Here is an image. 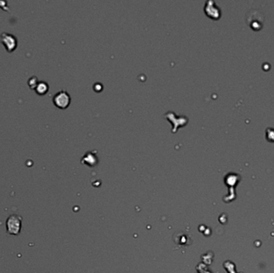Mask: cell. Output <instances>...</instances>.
Wrapping results in <instances>:
<instances>
[{
    "label": "cell",
    "instance_id": "cell-8",
    "mask_svg": "<svg viewBox=\"0 0 274 273\" xmlns=\"http://www.w3.org/2000/svg\"><path fill=\"white\" fill-rule=\"evenodd\" d=\"M39 83V81L37 79V78L36 77H31L28 81V85H29V87L31 88V89H35L37 86V84Z\"/></svg>",
    "mask_w": 274,
    "mask_h": 273
},
{
    "label": "cell",
    "instance_id": "cell-1",
    "mask_svg": "<svg viewBox=\"0 0 274 273\" xmlns=\"http://www.w3.org/2000/svg\"><path fill=\"white\" fill-rule=\"evenodd\" d=\"M53 103L58 108L65 109L71 103L70 95L66 91L61 90L55 94L53 97Z\"/></svg>",
    "mask_w": 274,
    "mask_h": 273
},
{
    "label": "cell",
    "instance_id": "cell-6",
    "mask_svg": "<svg viewBox=\"0 0 274 273\" xmlns=\"http://www.w3.org/2000/svg\"><path fill=\"white\" fill-rule=\"evenodd\" d=\"M97 156L96 155L94 154L92 151H89L87 152L86 154L84 155V156L82 159V162L84 163L85 162L87 164H91V165H94L95 164L97 163Z\"/></svg>",
    "mask_w": 274,
    "mask_h": 273
},
{
    "label": "cell",
    "instance_id": "cell-7",
    "mask_svg": "<svg viewBox=\"0 0 274 273\" xmlns=\"http://www.w3.org/2000/svg\"><path fill=\"white\" fill-rule=\"evenodd\" d=\"M49 89V86L48 84H47L46 82H43V81H41V82H39L38 84H37V86L35 88V90H36V92L39 95H45L47 91H48Z\"/></svg>",
    "mask_w": 274,
    "mask_h": 273
},
{
    "label": "cell",
    "instance_id": "cell-2",
    "mask_svg": "<svg viewBox=\"0 0 274 273\" xmlns=\"http://www.w3.org/2000/svg\"><path fill=\"white\" fill-rule=\"evenodd\" d=\"M0 41L7 52H13L17 47L18 41L16 37L9 33L3 32L0 36Z\"/></svg>",
    "mask_w": 274,
    "mask_h": 273
},
{
    "label": "cell",
    "instance_id": "cell-5",
    "mask_svg": "<svg viewBox=\"0 0 274 273\" xmlns=\"http://www.w3.org/2000/svg\"><path fill=\"white\" fill-rule=\"evenodd\" d=\"M204 11L207 15H208L213 19H218L220 16V10L215 5V3L213 1H208L204 6Z\"/></svg>",
    "mask_w": 274,
    "mask_h": 273
},
{
    "label": "cell",
    "instance_id": "cell-3",
    "mask_svg": "<svg viewBox=\"0 0 274 273\" xmlns=\"http://www.w3.org/2000/svg\"><path fill=\"white\" fill-rule=\"evenodd\" d=\"M7 231L11 235H18L21 230V219L16 215H10L7 220Z\"/></svg>",
    "mask_w": 274,
    "mask_h": 273
},
{
    "label": "cell",
    "instance_id": "cell-4",
    "mask_svg": "<svg viewBox=\"0 0 274 273\" xmlns=\"http://www.w3.org/2000/svg\"><path fill=\"white\" fill-rule=\"evenodd\" d=\"M165 117L171 121L173 123V129L172 132H175L177 131L178 127L180 126H184L188 121V119L186 116H177L174 112L172 111H168V113L165 114Z\"/></svg>",
    "mask_w": 274,
    "mask_h": 273
}]
</instances>
